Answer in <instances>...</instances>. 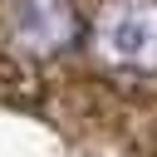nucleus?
<instances>
[{"mask_svg": "<svg viewBox=\"0 0 157 157\" xmlns=\"http://www.w3.org/2000/svg\"><path fill=\"white\" fill-rule=\"evenodd\" d=\"M0 39L34 64L69 54L83 39L74 0H0Z\"/></svg>", "mask_w": 157, "mask_h": 157, "instance_id": "nucleus-2", "label": "nucleus"}, {"mask_svg": "<svg viewBox=\"0 0 157 157\" xmlns=\"http://www.w3.org/2000/svg\"><path fill=\"white\" fill-rule=\"evenodd\" d=\"M88 49L118 78H157V0H103L88 25Z\"/></svg>", "mask_w": 157, "mask_h": 157, "instance_id": "nucleus-1", "label": "nucleus"}]
</instances>
